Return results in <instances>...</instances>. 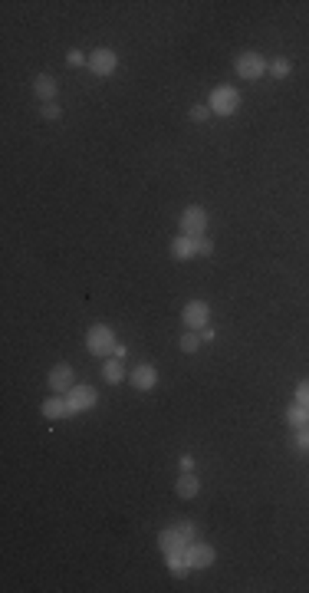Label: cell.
<instances>
[{
    "label": "cell",
    "instance_id": "9a60e30c",
    "mask_svg": "<svg viewBox=\"0 0 309 593\" xmlns=\"http://www.w3.org/2000/svg\"><path fill=\"white\" fill-rule=\"evenodd\" d=\"M56 89H60V86H56V79H53L50 73H40L37 79H33V92H37L43 102H53V99H56Z\"/></svg>",
    "mask_w": 309,
    "mask_h": 593
},
{
    "label": "cell",
    "instance_id": "ac0fdd59",
    "mask_svg": "<svg viewBox=\"0 0 309 593\" xmlns=\"http://www.w3.org/2000/svg\"><path fill=\"white\" fill-rule=\"evenodd\" d=\"M286 425L290 429H306L309 425V405H299V403H293L290 409H286Z\"/></svg>",
    "mask_w": 309,
    "mask_h": 593
},
{
    "label": "cell",
    "instance_id": "2e32d148",
    "mask_svg": "<svg viewBox=\"0 0 309 593\" xmlns=\"http://www.w3.org/2000/svg\"><path fill=\"white\" fill-rule=\"evenodd\" d=\"M102 379H106L109 386H119V382L125 379V363L119 359V356H112V359L102 363Z\"/></svg>",
    "mask_w": 309,
    "mask_h": 593
},
{
    "label": "cell",
    "instance_id": "4316f807",
    "mask_svg": "<svg viewBox=\"0 0 309 593\" xmlns=\"http://www.w3.org/2000/svg\"><path fill=\"white\" fill-rule=\"evenodd\" d=\"M181 471H194V458H191V455L181 458Z\"/></svg>",
    "mask_w": 309,
    "mask_h": 593
},
{
    "label": "cell",
    "instance_id": "603a6c76",
    "mask_svg": "<svg viewBox=\"0 0 309 593\" xmlns=\"http://www.w3.org/2000/svg\"><path fill=\"white\" fill-rule=\"evenodd\" d=\"M66 63L69 66H89V56L86 53H79V50H69L66 53Z\"/></svg>",
    "mask_w": 309,
    "mask_h": 593
},
{
    "label": "cell",
    "instance_id": "cb8c5ba5",
    "mask_svg": "<svg viewBox=\"0 0 309 593\" xmlns=\"http://www.w3.org/2000/svg\"><path fill=\"white\" fill-rule=\"evenodd\" d=\"M62 115V109L56 106V102H43V119H50V122H56Z\"/></svg>",
    "mask_w": 309,
    "mask_h": 593
},
{
    "label": "cell",
    "instance_id": "83f0119b",
    "mask_svg": "<svg viewBox=\"0 0 309 593\" xmlns=\"http://www.w3.org/2000/svg\"><path fill=\"white\" fill-rule=\"evenodd\" d=\"M214 336H217V333H214V330H210V327H204V330H201V340H204V343H210V340H214Z\"/></svg>",
    "mask_w": 309,
    "mask_h": 593
},
{
    "label": "cell",
    "instance_id": "d4e9b609",
    "mask_svg": "<svg viewBox=\"0 0 309 593\" xmlns=\"http://www.w3.org/2000/svg\"><path fill=\"white\" fill-rule=\"evenodd\" d=\"M297 403L299 405H309V379H303L297 386Z\"/></svg>",
    "mask_w": 309,
    "mask_h": 593
},
{
    "label": "cell",
    "instance_id": "5bb4252c",
    "mask_svg": "<svg viewBox=\"0 0 309 593\" xmlns=\"http://www.w3.org/2000/svg\"><path fill=\"white\" fill-rule=\"evenodd\" d=\"M174 492H178V498H185V501H191V498H198V492H201L198 475H194V471H185L181 478L174 481Z\"/></svg>",
    "mask_w": 309,
    "mask_h": 593
},
{
    "label": "cell",
    "instance_id": "7402d4cb",
    "mask_svg": "<svg viewBox=\"0 0 309 593\" xmlns=\"http://www.w3.org/2000/svg\"><path fill=\"white\" fill-rule=\"evenodd\" d=\"M293 445H297L299 452L309 455V425H306V429H297V435H293Z\"/></svg>",
    "mask_w": 309,
    "mask_h": 593
},
{
    "label": "cell",
    "instance_id": "7c38bea8",
    "mask_svg": "<svg viewBox=\"0 0 309 593\" xmlns=\"http://www.w3.org/2000/svg\"><path fill=\"white\" fill-rule=\"evenodd\" d=\"M198 241L201 238L178 234V238L172 241V257H174V261H191V257H198Z\"/></svg>",
    "mask_w": 309,
    "mask_h": 593
},
{
    "label": "cell",
    "instance_id": "7a4b0ae2",
    "mask_svg": "<svg viewBox=\"0 0 309 593\" xmlns=\"http://www.w3.org/2000/svg\"><path fill=\"white\" fill-rule=\"evenodd\" d=\"M115 333H112V327H106V323H96V327L86 333V350L92 356H109L115 353Z\"/></svg>",
    "mask_w": 309,
    "mask_h": 593
},
{
    "label": "cell",
    "instance_id": "6da1fadb",
    "mask_svg": "<svg viewBox=\"0 0 309 593\" xmlns=\"http://www.w3.org/2000/svg\"><path fill=\"white\" fill-rule=\"evenodd\" d=\"M191 541H194V524H191L187 518L174 521V524H168V528L158 534L161 554H168V551H185Z\"/></svg>",
    "mask_w": 309,
    "mask_h": 593
},
{
    "label": "cell",
    "instance_id": "277c9868",
    "mask_svg": "<svg viewBox=\"0 0 309 593\" xmlns=\"http://www.w3.org/2000/svg\"><path fill=\"white\" fill-rule=\"evenodd\" d=\"M208 106L214 115H234L240 109V92L234 86H214Z\"/></svg>",
    "mask_w": 309,
    "mask_h": 593
},
{
    "label": "cell",
    "instance_id": "3957f363",
    "mask_svg": "<svg viewBox=\"0 0 309 593\" xmlns=\"http://www.w3.org/2000/svg\"><path fill=\"white\" fill-rule=\"evenodd\" d=\"M234 70L240 79H260V76H267V70H270V60H263L257 50H247L234 60Z\"/></svg>",
    "mask_w": 309,
    "mask_h": 593
},
{
    "label": "cell",
    "instance_id": "d6986e66",
    "mask_svg": "<svg viewBox=\"0 0 309 593\" xmlns=\"http://www.w3.org/2000/svg\"><path fill=\"white\" fill-rule=\"evenodd\" d=\"M201 333L198 330H185V333H181V343H178V346H181V353H198L201 350Z\"/></svg>",
    "mask_w": 309,
    "mask_h": 593
},
{
    "label": "cell",
    "instance_id": "ba28073f",
    "mask_svg": "<svg viewBox=\"0 0 309 593\" xmlns=\"http://www.w3.org/2000/svg\"><path fill=\"white\" fill-rule=\"evenodd\" d=\"M185 554H187V564H191V570H208V567H214V560H217L214 547H210V544H201V541L187 544Z\"/></svg>",
    "mask_w": 309,
    "mask_h": 593
},
{
    "label": "cell",
    "instance_id": "8fae6325",
    "mask_svg": "<svg viewBox=\"0 0 309 593\" xmlns=\"http://www.w3.org/2000/svg\"><path fill=\"white\" fill-rule=\"evenodd\" d=\"M128 382H132L135 389L149 392V389H155V386H158V369L151 366V363H142V366L132 369V376H128Z\"/></svg>",
    "mask_w": 309,
    "mask_h": 593
},
{
    "label": "cell",
    "instance_id": "9c48e42d",
    "mask_svg": "<svg viewBox=\"0 0 309 593\" xmlns=\"http://www.w3.org/2000/svg\"><path fill=\"white\" fill-rule=\"evenodd\" d=\"M89 70H92L96 76H112L115 70H119V56H115V50L99 47L96 53H89Z\"/></svg>",
    "mask_w": 309,
    "mask_h": 593
},
{
    "label": "cell",
    "instance_id": "f1b7e54d",
    "mask_svg": "<svg viewBox=\"0 0 309 593\" xmlns=\"http://www.w3.org/2000/svg\"><path fill=\"white\" fill-rule=\"evenodd\" d=\"M115 356H119V359H125V356H128V346H122V343H119V346H115Z\"/></svg>",
    "mask_w": 309,
    "mask_h": 593
},
{
    "label": "cell",
    "instance_id": "4fadbf2b",
    "mask_svg": "<svg viewBox=\"0 0 309 593\" xmlns=\"http://www.w3.org/2000/svg\"><path fill=\"white\" fill-rule=\"evenodd\" d=\"M40 412H43V419H53V422H56V419L73 416V412H69V403H66V396H60V392H56V396H50L47 403L40 405Z\"/></svg>",
    "mask_w": 309,
    "mask_h": 593
},
{
    "label": "cell",
    "instance_id": "8992f818",
    "mask_svg": "<svg viewBox=\"0 0 309 593\" xmlns=\"http://www.w3.org/2000/svg\"><path fill=\"white\" fill-rule=\"evenodd\" d=\"M66 403H69V412H73V416H79V412H89L92 405L99 403V396H96V389H92V386H86V382H76L73 389L66 392Z\"/></svg>",
    "mask_w": 309,
    "mask_h": 593
},
{
    "label": "cell",
    "instance_id": "30bf717a",
    "mask_svg": "<svg viewBox=\"0 0 309 593\" xmlns=\"http://www.w3.org/2000/svg\"><path fill=\"white\" fill-rule=\"evenodd\" d=\"M76 373H73V366L69 363H56V366L50 369V389L53 392H60V396H66V392L76 386Z\"/></svg>",
    "mask_w": 309,
    "mask_h": 593
},
{
    "label": "cell",
    "instance_id": "e0dca14e",
    "mask_svg": "<svg viewBox=\"0 0 309 593\" xmlns=\"http://www.w3.org/2000/svg\"><path fill=\"white\" fill-rule=\"evenodd\" d=\"M165 560H168V570H172V577H187V570H191V564H187V554L185 551H168L165 554Z\"/></svg>",
    "mask_w": 309,
    "mask_h": 593
},
{
    "label": "cell",
    "instance_id": "52a82bcc",
    "mask_svg": "<svg viewBox=\"0 0 309 593\" xmlns=\"http://www.w3.org/2000/svg\"><path fill=\"white\" fill-rule=\"evenodd\" d=\"M181 323H185L187 330H204L210 323V307L204 300H187L185 310H181Z\"/></svg>",
    "mask_w": 309,
    "mask_h": 593
},
{
    "label": "cell",
    "instance_id": "ffe728a7",
    "mask_svg": "<svg viewBox=\"0 0 309 593\" xmlns=\"http://www.w3.org/2000/svg\"><path fill=\"white\" fill-rule=\"evenodd\" d=\"M267 73L273 76V79H286V76L293 73V63L286 60V56H276V60H270V70Z\"/></svg>",
    "mask_w": 309,
    "mask_h": 593
},
{
    "label": "cell",
    "instance_id": "5b68a950",
    "mask_svg": "<svg viewBox=\"0 0 309 593\" xmlns=\"http://www.w3.org/2000/svg\"><path fill=\"white\" fill-rule=\"evenodd\" d=\"M178 221H181V234H187V238H208L204 231H208L210 218H208V211H204L201 204H191V208H185Z\"/></svg>",
    "mask_w": 309,
    "mask_h": 593
},
{
    "label": "cell",
    "instance_id": "44dd1931",
    "mask_svg": "<svg viewBox=\"0 0 309 593\" xmlns=\"http://www.w3.org/2000/svg\"><path fill=\"white\" fill-rule=\"evenodd\" d=\"M187 115H191V122H208V119H210L214 113H210V106H204V102H194V106H191V113H187Z\"/></svg>",
    "mask_w": 309,
    "mask_h": 593
},
{
    "label": "cell",
    "instance_id": "484cf974",
    "mask_svg": "<svg viewBox=\"0 0 309 593\" xmlns=\"http://www.w3.org/2000/svg\"><path fill=\"white\" fill-rule=\"evenodd\" d=\"M198 254H204V257H208V254H214V241L201 238V241H198Z\"/></svg>",
    "mask_w": 309,
    "mask_h": 593
}]
</instances>
